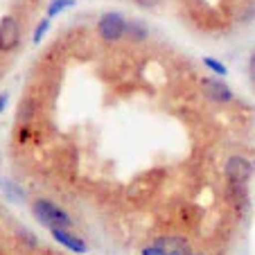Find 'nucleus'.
<instances>
[{"instance_id":"nucleus-12","label":"nucleus","mask_w":255,"mask_h":255,"mask_svg":"<svg viewBox=\"0 0 255 255\" xmlns=\"http://www.w3.org/2000/svg\"><path fill=\"white\" fill-rule=\"evenodd\" d=\"M142 255H165V253L156 244H151V246H147V249H142Z\"/></svg>"},{"instance_id":"nucleus-9","label":"nucleus","mask_w":255,"mask_h":255,"mask_svg":"<svg viewBox=\"0 0 255 255\" xmlns=\"http://www.w3.org/2000/svg\"><path fill=\"white\" fill-rule=\"evenodd\" d=\"M72 5H75V0H52V2H50V7H48V18L61 14L66 7H72Z\"/></svg>"},{"instance_id":"nucleus-6","label":"nucleus","mask_w":255,"mask_h":255,"mask_svg":"<svg viewBox=\"0 0 255 255\" xmlns=\"http://www.w3.org/2000/svg\"><path fill=\"white\" fill-rule=\"evenodd\" d=\"M203 88H206V95L210 97L212 102L224 104V102H231L233 100L231 88H228L224 82H219V79H203Z\"/></svg>"},{"instance_id":"nucleus-1","label":"nucleus","mask_w":255,"mask_h":255,"mask_svg":"<svg viewBox=\"0 0 255 255\" xmlns=\"http://www.w3.org/2000/svg\"><path fill=\"white\" fill-rule=\"evenodd\" d=\"M32 210H34V215L39 217V222L45 224L50 231H52V228H68L72 224L70 215H68L66 210H61L57 203L48 201V199H36Z\"/></svg>"},{"instance_id":"nucleus-13","label":"nucleus","mask_w":255,"mask_h":255,"mask_svg":"<svg viewBox=\"0 0 255 255\" xmlns=\"http://www.w3.org/2000/svg\"><path fill=\"white\" fill-rule=\"evenodd\" d=\"M140 7H156L160 2V0H135Z\"/></svg>"},{"instance_id":"nucleus-10","label":"nucleus","mask_w":255,"mask_h":255,"mask_svg":"<svg viewBox=\"0 0 255 255\" xmlns=\"http://www.w3.org/2000/svg\"><path fill=\"white\" fill-rule=\"evenodd\" d=\"M203 63H206L212 72H217V75H226V66H224L222 61H217V59H212V57H206Z\"/></svg>"},{"instance_id":"nucleus-3","label":"nucleus","mask_w":255,"mask_h":255,"mask_svg":"<svg viewBox=\"0 0 255 255\" xmlns=\"http://www.w3.org/2000/svg\"><path fill=\"white\" fill-rule=\"evenodd\" d=\"M251 172H253V165L244 156H231L226 160V176L233 185H244L249 181Z\"/></svg>"},{"instance_id":"nucleus-11","label":"nucleus","mask_w":255,"mask_h":255,"mask_svg":"<svg viewBox=\"0 0 255 255\" xmlns=\"http://www.w3.org/2000/svg\"><path fill=\"white\" fill-rule=\"evenodd\" d=\"M48 27H50V18H48V16H45V18L39 23V27L34 29V43H39V41L43 39V34L48 32Z\"/></svg>"},{"instance_id":"nucleus-15","label":"nucleus","mask_w":255,"mask_h":255,"mask_svg":"<svg viewBox=\"0 0 255 255\" xmlns=\"http://www.w3.org/2000/svg\"><path fill=\"white\" fill-rule=\"evenodd\" d=\"M251 66H253V75H255V54H253V59H251Z\"/></svg>"},{"instance_id":"nucleus-2","label":"nucleus","mask_w":255,"mask_h":255,"mask_svg":"<svg viewBox=\"0 0 255 255\" xmlns=\"http://www.w3.org/2000/svg\"><path fill=\"white\" fill-rule=\"evenodd\" d=\"M125 25H127V18L118 11H109L104 14L100 20H97V32L104 41L113 43V41H120L125 36Z\"/></svg>"},{"instance_id":"nucleus-5","label":"nucleus","mask_w":255,"mask_h":255,"mask_svg":"<svg viewBox=\"0 0 255 255\" xmlns=\"http://www.w3.org/2000/svg\"><path fill=\"white\" fill-rule=\"evenodd\" d=\"M156 246H158L165 255H190V242L178 235L160 237V240L156 242Z\"/></svg>"},{"instance_id":"nucleus-14","label":"nucleus","mask_w":255,"mask_h":255,"mask_svg":"<svg viewBox=\"0 0 255 255\" xmlns=\"http://www.w3.org/2000/svg\"><path fill=\"white\" fill-rule=\"evenodd\" d=\"M7 100H9V95H7V93H2V95H0V111H2V109H5Z\"/></svg>"},{"instance_id":"nucleus-8","label":"nucleus","mask_w":255,"mask_h":255,"mask_svg":"<svg viewBox=\"0 0 255 255\" xmlns=\"http://www.w3.org/2000/svg\"><path fill=\"white\" fill-rule=\"evenodd\" d=\"M147 25L142 23V20H135V18H131V20H127V25H125V36L127 39H131V41H142V39H147Z\"/></svg>"},{"instance_id":"nucleus-4","label":"nucleus","mask_w":255,"mask_h":255,"mask_svg":"<svg viewBox=\"0 0 255 255\" xmlns=\"http://www.w3.org/2000/svg\"><path fill=\"white\" fill-rule=\"evenodd\" d=\"M20 41V27H18V20L14 16H5L0 20V50L2 52H9L18 45Z\"/></svg>"},{"instance_id":"nucleus-7","label":"nucleus","mask_w":255,"mask_h":255,"mask_svg":"<svg viewBox=\"0 0 255 255\" xmlns=\"http://www.w3.org/2000/svg\"><path fill=\"white\" fill-rule=\"evenodd\" d=\"M52 235H54V240H57L59 244H63L66 249L75 251V253H86L88 246L84 244L82 237H77V235H72V233H68L66 228H52Z\"/></svg>"},{"instance_id":"nucleus-17","label":"nucleus","mask_w":255,"mask_h":255,"mask_svg":"<svg viewBox=\"0 0 255 255\" xmlns=\"http://www.w3.org/2000/svg\"><path fill=\"white\" fill-rule=\"evenodd\" d=\"M253 79H255V75H253Z\"/></svg>"},{"instance_id":"nucleus-16","label":"nucleus","mask_w":255,"mask_h":255,"mask_svg":"<svg viewBox=\"0 0 255 255\" xmlns=\"http://www.w3.org/2000/svg\"><path fill=\"white\" fill-rule=\"evenodd\" d=\"M194 255H203V253H194Z\"/></svg>"}]
</instances>
